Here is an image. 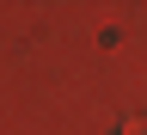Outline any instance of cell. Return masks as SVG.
<instances>
[{
    "instance_id": "obj_1",
    "label": "cell",
    "mask_w": 147,
    "mask_h": 135,
    "mask_svg": "<svg viewBox=\"0 0 147 135\" xmlns=\"http://www.w3.org/2000/svg\"><path fill=\"white\" fill-rule=\"evenodd\" d=\"M123 135H141V123H129V129H123Z\"/></svg>"
}]
</instances>
